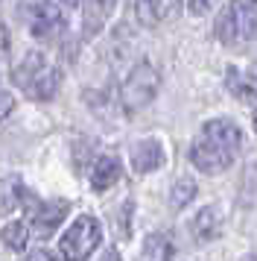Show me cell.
Wrapping results in <instances>:
<instances>
[{
  "label": "cell",
  "instance_id": "cell-26",
  "mask_svg": "<svg viewBox=\"0 0 257 261\" xmlns=\"http://www.w3.org/2000/svg\"><path fill=\"white\" fill-rule=\"evenodd\" d=\"M61 3H68V6H79L82 0H61Z\"/></svg>",
  "mask_w": 257,
  "mask_h": 261
},
{
  "label": "cell",
  "instance_id": "cell-22",
  "mask_svg": "<svg viewBox=\"0 0 257 261\" xmlns=\"http://www.w3.org/2000/svg\"><path fill=\"white\" fill-rule=\"evenodd\" d=\"M213 6V0H187V9H190V15H205Z\"/></svg>",
  "mask_w": 257,
  "mask_h": 261
},
{
  "label": "cell",
  "instance_id": "cell-12",
  "mask_svg": "<svg viewBox=\"0 0 257 261\" xmlns=\"http://www.w3.org/2000/svg\"><path fill=\"white\" fill-rule=\"evenodd\" d=\"M120 179V162L114 155H97L91 162V188L93 191H108Z\"/></svg>",
  "mask_w": 257,
  "mask_h": 261
},
{
  "label": "cell",
  "instance_id": "cell-13",
  "mask_svg": "<svg viewBox=\"0 0 257 261\" xmlns=\"http://www.w3.org/2000/svg\"><path fill=\"white\" fill-rule=\"evenodd\" d=\"M225 85L234 97H240L245 103L257 106V68L251 73H240L237 68H228V76H225Z\"/></svg>",
  "mask_w": 257,
  "mask_h": 261
},
{
  "label": "cell",
  "instance_id": "cell-16",
  "mask_svg": "<svg viewBox=\"0 0 257 261\" xmlns=\"http://www.w3.org/2000/svg\"><path fill=\"white\" fill-rule=\"evenodd\" d=\"M23 194H26V188H23L21 176L12 173V176L0 179V208H3V212H15L23 202Z\"/></svg>",
  "mask_w": 257,
  "mask_h": 261
},
{
  "label": "cell",
  "instance_id": "cell-7",
  "mask_svg": "<svg viewBox=\"0 0 257 261\" xmlns=\"http://www.w3.org/2000/svg\"><path fill=\"white\" fill-rule=\"evenodd\" d=\"M199 138H205V141L213 144V147H219V150H225V153L237 155L240 144H243V132H240V126H237L234 120L213 118V120H208V123L202 126V135H199Z\"/></svg>",
  "mask_w": 257,
  "mask_h": 261
},
{
  "label": "cell",
  "instance_id": "cell-20",
  "mask_svg": "<svg viewBox=\"0 0 257 261\" xmlns=\"http://www.w3.org/2000/svg\"><path fill=\"white\" fill-rule=\"evenodd\" d=\"M132 205H135V202L126 200L114 212V229H117V235L123 238V241H128V235H132V226H128V220H132Z\"/></svg>",
  "mask_w": 257,
  "mask_h": 261
},
{
  "label": "cell",
  "instance_id": "cell-15",
  "mask_svg": "<svg viewBox=\"0 0 257 261\" xmlns=\"http://www.w3.org/2000/svg\"><path fill=\"white\" fill-rule=\"evenodd\" d=\"M175 258V244L170 235L155 232L143 241V261H173Z\"/></svg>",
  "mask_w": 257,
  "mask_h": 261
},
{
  "label": "cell",
  "instance_id": "cell-19",
  "mask_svg": "<svg viewBox=\"0 0 257 261\" xmlns=\"http://www.w3.org/2000/svg\"><path fill=\"white\" fill-rule=\"evenodd\" d=\"M135 18L140 27H158V21H161L158 0H135Z\"/></svg>",
  "mask_w": 257,
  "mask_h": 261
},
{
  "label": "cell",
  "instance_id": "cell-4",
  "mask_svg": "<svg viewBox=\"0 0 257 261\" xmlns=\"http://www.w3.org/2000/svg\"><path fill=\"white\" fill-rule=\"evenodd\" d=\"M23 208H26V226H29V232L33 235H53L58 229V223L68 217V208H70V202L68 200H38L33 191L26 188V194H23V202H21Z\"/></svg>",
  "mask_w": 257,
  "mask_h": 261
},
{
  "label": "cell",
  "instance_id": "cell-1",
  "mask_svg": "<svg viewBox=\"0 0 257 261\" xmlns=\"http://www.w3.org/2000/svg\"><path fill=\"white\" fill-rule=\"evenodd\" d=\"M257 36V0H231L216 18V38L225 47H237Z\"/></svg>",
  "mask_w": 257,
  "mask_h": 261
},
{
  "label": "cell",
  "instance_id": "cell-23",
  "mask_svg": "<svg viewBox=\"0 0 257 261\" xmlns=\"http://www.w3.org/2000/svg\"><path fill=\"white\" fill-rule=\"evenodd\" d=\"M9 56V30L0 24V59H6Z\"/></svg>",
  "mask_w": 257,
  "mask_h": 261
},
{
  "label": "cell",
  "instance_id": "cell-2",
  "mask_svg": "<svg viewBox=\"0 0 257 261\" xmlns=\"http://www.w3.org/2000/svg\"><path fill=\"white\" fill-rule=\"evenodd\" d=\"M158 88H161V73L155 71V65L138 62L128 71V76L123 80L117 100H120V106H123L126 115H135V112H140L143 106H149L152 100H155Z\"/></svg>",
  "mask_w": 257,
  "mask_h": 261
},
{
  "label": "cell",
  "instance_id": "cell-14",
  "mask_svg": "<svg viewBox=\"0 0 257 261\" xmlns=\"http://www.w3.org/2000/svg\"><path fill=\"white\" fill-rule=\"evenodd\" d=\"M58 85H61V71L53 68V65H47V71L26 88V94L33 100H53L58 94Z\"/></svg>",
  "mask_w": 257,
  "mask_h": 261
},
{
  "label": "cell",
  "instance_id": "cell-24",
  "mask_svg": "<svg viewBox=\"0 0 257 261\" xmlns=\"http://www.w3.org/2000/svg\"><path fill=\"white\" fill-rule=\"evenodd\" d=\"M26 261H58L53 252H47V249H35V252H29V258Z\"/></svg>",
  "mask_w": 257,
  "mask_h": 261
},
{
  "label": "cell",
  "instance_id": "cell-17",
  "mask_svg": "<svg viewBox=\"0 0 257 261\" xmlns=\"http://www.w3.org/2000/svg\"><path fill=\"white\" fill-rule=\"evenodd\" d=\"M0 238H3V244H6L12 252H21V249H26V244H29L33 232H29V226L23 223V220H12V223L3 226Z\"/></svg>",
  "mask_w": 257,
  "mask_h": 261
},
{
  "label": "cell",
  "instance_id": "cell-8",
  "mask_svg": "<svg viewBox=\"0 0 257 261\" xmlns=\"http://www.w3.org/2000/svg\"><path fill=\"white\" fill-rule=\"evenodd\" d=\"M164 159H167V150H164V144L158 138H143L132 147V165L138 173H152V170H158L164 165Z\"/></svg>",
  "mask_w": 257,
  "mask_h": 261
},
{
  "label": "cell",
  "instance_id": "cell-28",
  "mask_svg": "<svg viewBox=\"0 0 257 261\" xmlns=\"http://www.w3.org/2000/svg\"><path fill=\"white\" fill-rule=\"evenodd\" d=\"M243 261H257V258H254V255H245V258H243Z\"/></svg>",
  "mask_w": 257,
  "mask_h": 261
},
{
  "label": "cell",
  "instance_id": "cell-21",
  "mask_svg": "<svg viewBox=\"0 0 257 261\" xmlns=\"http://www.w3.org/2000/svg\"><path fill=\"white\" fill-rule=\"evenodd\" d=\"M12 112H15V97H12L9 91H3V88H0V123L9 118Z\"/></svg>",
  "mask_w": 257,
  "mask_h": 261
},
{
  "label": "cell",
  "instance_id": "cell-9",
  "mask_svg": "<svg viewBox=\"0 0 257 261\" xmlns=\"http://www.w3.org/2000/svg\"><path fill=\"white\" fill-rule=\"evenodd\" d=\"M190 229H193V238H196L199 244L216 241V238L222 235V212L219 208H213V205H205L202 212H196Z\"/></svg>",
  "mask_w": 257,
  "mask_h": 261
},
{
  "label": "cell",
  "instance_id": "cell-3",
  "mask_svg": "<svg viewBox=\"0 0 257 261\" xmlns=\"http://www.w3.org/2000/svg\"><path fill=\"white\" fill-rule=\"evenodd\" d=\"M103 244V226L91 214H79L73 223L68 226V232L58 241V252L65 261H88L97 252V247Z\"/></svg>",
  "mask_w": 257,
  "mask_h": 261
},
{
  "label": "cell",
  "instance_id": "cell-25",
  "mask_svg": "<svg viewBox=\"0 0 257 261\" xmlns=\"http://www.w3.org/2000/svg\"><path fill=\"white\" fill-rule=\"evenodd\" d=\"M103 261H120V255H117V249H105Z\"/></svg>",
  "mask_w": 257,
  "mask_h": 261
},
{
  "label": "cell",
  "instance_id": "cell-6",
  "mask_svg": "<svg viewBox=\"0 0 257 261\" xmlns=\"http://www.w3.org/2000/svg\"><path fill=\"white\" fill-rule=\"evenodd\" d=\"M190 162L196 165V170L208 173V176H216V173H225L234 162V153H225L219 147L208 144L205 138H196L193 147H190Z\"/></svg>",
  "mask_w": 257,
  "mask_h": 261
},
{
  "label": "cell",
  "instance_id": "cell-10",
  "mask_svg": "<svg viewBox=\"0 0 257 261\" xmlns=\"http://www.w3.org/2000/svg\"><path fill=\"white\" fill-rule=\"evenodd\" d=\"M47 71V59H44V53H38V50H29L26 56H23L15 68H12V80H15V85L18 88H29V85L41 76V73Z\"/></svg>",
  "mask_w": 257,
  "mask_h": 261
},
{
  "label": "cell",
  "instance_id": "cell-18",
  "mask_svg": "<svg viewBox=\"0 0 257 261\" xmlns=\"http://www.w3.org/2000/svg\"><path fill=\"white\" fill-rule=\"evenodd\" d=\"M196 182H193V179H178V182H175L173 185V191H170V205H173V208H187V205H190V202H193V197H196Z\"/></svg>",
  "mask_w": 257,
  "mask_h": 261
},
{
  "label": "cell",
  "instance_id": "cell-27",
  "mask_svg": "<svg viewBox=\"0 0 257 261\" xmlns=\"http://www.w3.org/2000/svg\"><path fill=\"white\" fill-rule=\"evenodd\" d=\"M251 126L257 129V106H254V118H251Z\"/></svg>",
  "mask_w": 257,
  "mask_h": 261
},
{
  "label": "cell",
  "instance_id": "cell-11",
  "mask_svg": "<svg viewBox=\"0 0 257 261\" xmlns=\"http://www.w3.org/2000/svg\"><path fill=\"white\" fill-rule=\"evenodd\" d=\"M82 3H85V9H82V30H85V38H93L105 27L108 15L114 9V0H82Z\"/></svg>",
  "mask_w": 257,
  "mask_h": 261
},
{
  "label": "cell",
  "instance_id": "cell-5",
  "mask_svg": "<svg viewBox=\"0 0 257 261\" xmlns=\"http://www.w3.org/2000/svg\"><path fill=\"white\" fill-rule=\"evenodd\" d=\"M68 30V21H65V12L56 0H41L33 12V21H29V33H33L38 41H56L61 38V33Z\"/></svg>",
  "mask_w": 257,
  "mask_h": 261
}]
</instances>
